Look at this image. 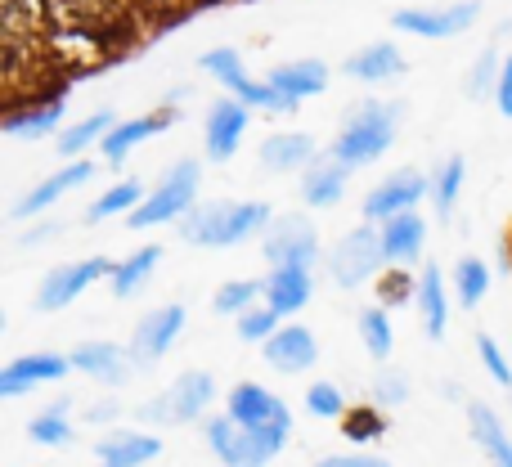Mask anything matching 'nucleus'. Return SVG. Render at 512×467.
<instances>
[{"label":"nucleus","mask_w":512,"mask_h":467,"mask_svg":"<svg viewBox=\"0 0 512 467\" xmlns=\"http://www.w3.org/2000/svg\"><path fill=\"white\" fill-rule=\"evenodd\" d=\"M270 221V203H203L176 225L180 238L194 247H239L252 234L270 230Z\"/></svg>","instance_id":"1"},{"label":"nucleus","mask_w":512,"mask_h":467,"mask_svg":"<svg viewBox=\"0 0 512 467\" xmlns=\"http://www.w3.org/2000/svg\"><path fill=\"white\" fill-rule=\"evenodd\" d=\"M400 113H405L400 104H382V99H369V104H360L351 117H346L342 131H337L333 158L346 162L351 171H355V167H369V162H378L382 153L391 149V140H396Z\"/></svg>","instance_id":"2"},{"label":"nucleus","mask_w":512,"mask_h":467,"mask_svg":"<svg viewBox=\"0 0 512 467\" xmlns=\"http://www.w3.org/2000/svg\"><path fill=\"white\" fill-rule=\"evenodd\" d=\"M292 436L288 423H265V427H239L230 414L207 418L203 441L212 445V454L225 467H270L274 454L283 450V441Z\"/></svg>","instance_id":"3"},{"label":"nucleus","mask_w":512,"mask_h":467,"mask_svg":"<svg viewBox=\"0 0 512 467\" xmlns=\"http://www.w3.org/2000/svg\"><path fill=\"white\" fill-rule=\"evenodd\" d=\"M198 180H203V167H198L194 158H180L176 167H171L167 176L149 189V198H144V203L126 216V225H131V230H153V225L185 221V216L198 207L194 203V198H198Z\"/></svg>","instance_id":"4"},{"label":"nucleus","mask_w":512,"mask_h":467,"mask_svg":"<svg viewBox=\"0 0 512 467\" xmlns=\"http://www.w3.org/2000/svg\"><path fill=\"white\" fill-rule=\"evenodd\" d=\"M212 400H216V378L207 369H189V373H180L162 396H153L149 405H140V418L144 423H158V427L198 423Z\"/></svg>","instance_id":"5"},{"label":"nucleus","mask_w":512,"mask_h":467,"mask_svg":"<svg viewBox=\"0 0 512 467\" xmlns=\"http://www.w3.org/2000/svg\"><path fill=\"white\" fill-rule=\"evenodd\" d=\"M382 265H391V261H387V247H382V230H373V225L346 230L333 243V252H328V274H333V283L346 292L369 283Z\"/></svg>","instance_id":"6"},{"label":"nucleus","mask_w":512,"mask_h":467,"mask_svg":"<svg viewBox=\"0 0 512 467\" xmlns=\"http://www.w3.org/2000/svg\"><path fill=\"white\" fill-rule=\"evenodd\" d=\"M198 63H203V72H212V77L221 81V86L230 90L234 99H243L248 108H265V113H292V108H297V104H288V99H283L279 90L270 86V81H252L248 72H243L239 50H230V45H216V50H207Z\"/></svg>","instance_id":"7"},{"label":"nucleus","mask_w":512,"mask_h":467,"mask_svg":"<svg viewBox=\"0 0 512 467\" xmlns=\"http://www.w3.org/2000/svg\"><path fill=\"white\" fill-rule=\"evenodd\" d=\"M113 270H117V261H108V256H86V261L54 265V270L41 279V288H36V310H41V315L68 310L90 283L113 279Z\"/></svg>","instance_id":"8"},{"label":"nucleus","mask_w":512,"mask_h":467,"mask_svg":"<svg viewBox=\"0 0 512 467\" xmlns=\"http://www.w3.org/2000/svg\"><path fill=\"white\" fill-rule=\"evenodd\" d=\"M261 252H265V261H270V270H288V265L310 270V265L319 261V230L297 212L279 216V221H270V230H265Z\"/></svg>","instance_id":"9"},{"label":"nucleus","mask_w":512,"mask_h":467,"mask_svg":"<svg viewBox=\"0 0 512 467\" xmlns=\"http://www.w3.org/2000/svg\"><path fill=\"white\" fill-rule=\"evenodd\" d=\"M481 18V0H454V5H423V9H400L391 14V27L423 41H445V36L468 32Z\"/></svg>","instance_id":"10"},{"label":"nucleus","mask_w":512,"mask_h":467,"mask_svg":"<svg viewBox=\"0 0 512 467\" xmlns=\"http://www.w3.org/2000/svg\"><path fill=\"white\" fill-rule=\"evenodd\" d=\"M72 369L68 355H54V351H36V355H18L0 369V396L18 400L36 387H50V382H63Z\"/></svg>","instance_id":"11"},{"label":"nucleus","mask_w":512,"mask_h":467,"mask_svg":"<svg viewBox=\"0 0 512 467\" xmlns=\"http://www.w3.org/2000/svg\"><path fill=\"white\" fill-rule=\"evenodd\" d=\"M185 333V306H158L135 324L131 346L126 351L135 355V364H158L162 355L176 346V337Z\"/></svg>","instance_id":"12"},{"label":"nucleus","mask_w":512,"mask_h":467,"mask_svg":"<svg viewBox=\"0 0 512 467\" xmlns=\"http://www.w3.org/2000/svg\"><path fill=\"white\" fill-rule=\"evenodd\" d=\"M432 189V180L427 176H418L414 167H405V171H396V176H387L378 189H369V198H364V216L369 221H391V216H400V212H414L418 203H423V194Z\"/></svg>","instance_id":"13"},{"label":"nucleus","mask_w":512,"mask_h":467,"mask_svg":"<svg viewBox=\"0 0 512 467\" xmlns=\"http://www.w3.org/2000/svg\"><path fill=\"white\" fill-rule=\"evenodd\" d=\"M265 364H270L274 373H288V378H297V373L315 369L319 360V342L315 333H310L306 324H279V333L270 337V342L261 346Z\"/></svg>","instance_id":"14"},{"label":"nucleus","mask_w":512,"mask_h":467,"mask_svg":"<svg viewBox=\"0 0 512 467\" xmlns=\"http://www.w3.org/2000/svg\"><path fill=\"white\" fill-rule=\"evenodd\" d=\"M248 104L243 99H221V104L207 113V126H203V144H207V158L212 162H230L239 153L243 135H248Z\"/></svg>","instance_id":"15"},{"label":"nucleus","mask_w":512,"mask_h":467,"mask_svg":"<svg viewBox=\"0 0 512 467\" xmlns=\"http://www.w3.org/2000/svg\"><path fill=\"white\" fill-rule=\"evenodd\" d=\"M95 176V167H90L86 158H77V162H68L63 171H54V176H45L36 189H27L23 198L14 203V221H32V216H41V212H50L59 198H68L72 189H81L86 180Z\"/></svg>","instance_id":"16"},{"label":"nucleus","mask_w":512,"mask_h":467,"mask_svg":"<svg viewBox=\"0 0 512 467\" xmlns=\"http://www.w3.org/2000/svg\"><path fill=\"white\" fill-rule=\"evenodd\" d=\"M225 414L239 427H265V423H288L292 427V409L283 405L274 391H265L261 382H239L225 400Z\"/></svg>","instance_id":"17"},{"label":"nucleus","mask_w":512,"mask_h":467,"mask_svg":"<svg viewBox=\"0 0 512 467\" xmlns=\"http://www.w3.org/2000/svg\"><path fill=\"white\" fill-rule=\"evenodd\" d=\"M68 360H72V369L95 378L99 387H122L135 369V355L122 351V346H113V342H81Z\"/></svg>","instance_id":"18"},{"label":"nucleus","mask_w":512,"mask_h":467,"mask_svg":"<svg viewBox=\"0 0 512 467\" xmlns=\"http://www.w3.org/2000/svg\"><path fill=\"white\" fill-rule=\"evenodd\" d=\"M162 454V441L149 432H108L95 441V459L104 467H144Z\"/></svg>","instance_id":"19"},{"label":"nucleus","mask_w":512,"mask_h":467,"mask_svg":"<svg viewBox=\"0 0 512 467\" xmlns=\"http://www.w3.org/2000/svg\"><path fill=\"white\" fill-rule=\"evenodd\" d=\"M346 180H351V167H346V162H337L333 153H328V158H315L306 171H301V198H306V207H333V203H342Z\"/></svg>","instance_id":"20"},{"label":"nucleus","mask_w":512,"mask_h":467,"mask_svg":"<svg viewBox=\"0 0 512 467\" xmlns=\"http://www.w3.org/2000/svg\"><path fill=\"white\" fill-rule=\"evenodd\" d=\"M171 122H176V113H171V108H158V113L131 117V122H117L113 131L104 135V144H99V153H104L108 162H122L126 153L135 149V144H144V140H153V135H162Z\"/></svg>","instance_id":"21"},{"label":"nucleus","mask_w":512,"mask_h":467,"mask_svg":"<svg viewBox=\"0 0 512 467\" xmlns=\"http://www.w3.org/2000/svg\"><path fill=\"white\" fill-rule=\"evenodd\" d=\"M265 81H270V86L279 90L288 104H301V99L324 95V90H328V63H319V59H292V63H283V68H274Z\"/></svg>","instance_id":"22"},{"label":"nucleus","mask_w":512,"mask_h":467,"mask_svg":"<svg viewBox=\"0 0 512 467\" xmlns=\"http://www.w3.org/2000/svg\"><path fill=\"white\" fill-rule=\"evenodd\" d=\"M382 230V247H387V261L391 265H409L423 256V243H427V221L418 212H400L391 221L378 225Z\"/></svg>","instance_id":"23"},{"label":"nucleus","mask_w":512,"mask_h":467,"mask_svg":"<svg viewBox=\"0 0 512 467\" xmlns=\"http://www.w3.org/2000/svg\"><path fill=\"white\" fill-rule=\"evenodd\" d=\"M319 158V149H315V140H310L306 131H279V135H270V140L261 144V167L265 171H306L310 162Z\"/></svg>","instance_id":"24"},{"label":"nucleus","mask_w":512,"mask_h":467,"mask_svg":"<svg viewBox=\"0 0 512 467\" xmlns=\"http://www.w3.org/2000/svg\"><path fill=\"white\" fill-rule=\"evenodd\" d=\"M468 427H472V441L490 454L495 467H512V436L504 427V418L486 405V400H472L468 405Z\"/></svg>","instance_id":"25"},{"label":"nucleus","mask_w":512,"mask_h":467,"mask_svg":"<svg viewBox=\"0 0 512 467\" xmlns=\"http://www.w3.org/2000/svg\"><path fill=\"white\" fill-rule=\"evenodd\" d=\"M400 72H405V54H400L391 41H373V45H364V50H355L351 59H346V77L369 81V86L400 77Z\"/></svg>","instance_id":"26"},{"label":"nucleus","mask_w":512,"mask_h":467,"mask_svg":"<svg viewBox=\"0 0 512 467\" xmlns=\"http://www.w3.org/2000/svg\"><path fill=\"white\" fill-rule=\"evenodd\" d=\"M310 292H315L310 270H297V265L270 270V279H265V306H270L274 315H297V310L310 301Z\"/></svg>","instance_id":"27"},{"label":"nucleus","mask_w":512,"mask_h":467,"mask_svg":"<svg viewBox=\"0 0 512 467\" xmlns=\"http://www.w3.org/2000/svg\"><path fill=\"white\" fill-rule=\"evenodd\" d=\"M418 310H423V328L432 342L445 337V324H450V292H445V274L436 265H427L423 279H418Z\"/></svg>","instance_id":"28"},{"label":"nucleus","mask_w":512,"mask_h":467,"mask_svg":"<svg viewBox=\"0 0 512 467\" xmlns=\"http://www.w3.org/2000/svg\"><path fill=\"white\" fill-rule=\"evenodd\" d=\"M113 126H117V117L108 113V108H104V113H90V117H81V122H72L68 131L59 135V144H54V153H59L63 162H77L81 153L90 149V144H104V135L113 131Z\"/></svg>","instance_id":"29"},{"label":"nucleus","mask_w":512,"mask_h":467,"mask_svg":"<svg viewBox=\"0 0 512 467\" xmlns=\"http://www.w3.org/2000/svg\"><path fill=\"white\" fill-rule=\"evenodd\" d=\"M158 261H162V247L158 243H144L140 252H131L126 261H117V270H113V297H135V292L149 283V274L158 270Z\"/></svg>","instance_id":"30"},{"label":"nucleus","mask_w":512,"mask_h":467,"mask_svg":"<svg viewBox=\"0 0 512 467\" xmlns=\"http://www.w3.org/2000/svg\"><path fill=\"white\" fill-rule=\"evenodd\" d=\"M144 198H149V194L140 189V180H122V185L104 189V194L86 207V225H99V221H108V216H131Z\"/></svg>","instance_id":"31"},{"label":"nucleus","mask_w":512,"mask_h":467,"mask_svg":"<svg viewBox=\"0 0 512 467\" xmlns=\"http://www.w3.org/2000/svg\"><path fill=\"white\" fill-rule=\"evenodd\" d=\"M490 292V270L481 256H459V265H454V297H459L463 310H477L481 301H486Z\"/></svg>","instance_id":"32"},{"label":"nucleus","mask_w":512,"mask_h":467,"mask_svg":"<svg viewBox=\"0 0 512 467\" xmlns=\"http://www.w3.org/2000/svg\"><path fill=\"white\" fill-rule=\"evenodd\" d=\"M463 180H468V158H463V153L445 158V162H441V171L432 176V203H436V216H441V221L454 212V203H459Z\"/></svg>","instance_id":"33"},{"label":"nucleus","mask_w":512,"mask_h":467,"mask_svg":"<svg viewBox=\"0 0 512 467\" xmlns=\"http://www.w3.org/2000/svg\"><path fill=\"white\" fill-rule=\"evenodd\" d=\"M27 436H32L36 445H45V450H63V445H72V423H68V400H59V405H50L45 414H36L32 423H27Z\"/></svg>","instance_id":"34"},{"label":"nucleus","mask_w":512,"mask_h":467,"mask_svg":"<svg viewBox=\"0 0 512 467\" xmlns=\"http://www.w3.org/2000/svg\"><path fill=\"white\" fill-rule=\"evenodd\" d=\"M59 122H63V99H50V104H41V108L5 117V135H14V140H36V135H50Z\"/></svg>","instance_id":"35"},{"label":"nucleus","mask_w":512,"mask_h":467,"mask_svg":"<svg viewBox=\"0 0 512 467\" xmlns=\"http://www.w3.org/2000/svg\"><path fill=\"white\" fill-rule=\"evenodd\" d=\"M360 342H364V351H369L373 360H387L391 355V346H396V328H391V319H387V310L382 306L360 310Z\"/></svg>","instance_id":"36"},{"label":"nucleus","mask_w":512,"mask_h":467,"mask_svg":"<svg viewBox=\"0 0 512 467\" xmlns=\"http://www.w3.org/2000/svg\"><path fill=\"white\" fill-rule=\"evenodd\" d=\"M256 297H265V279H230L225 288H216L212 306H216V315H234V319H239L243 310L256 306Z\"/></svg>","instance_id":"37"},{"label":"nucleus","mask_w":512,"mask_h":467,"mask_svg":"<svg viewBox=\"0 0 512 467\" xmlns=\"http://www.w3.org/2000/svg\"><path fill=\"white\" fill-rule=\"evenodd\" d=\"M279 319L283 315H274L270 306H252V310H243L239 319H234V333H239V342H270L274 333H279Z\"/></svg>","instance_id":"38"},{"label":"nucleus","mask_w":512,"mask_h":467,"mask_svg":"<svg viewBox=\"0 0 512 467\" xmlns=\"http://www.w3.org/2000/svg\"><path fill=\"white\" fill-rule=\"evenodd\" d=\"M342 436L346 441L369 445V441H382V436H387V423H382V414H373V409H346Z\"/></svg>","instance_id":"39"},{"label":"nucleus","mask_w":512,"mask_h":467,"mask_svg":"<svg viewBox=\"0 0 512 467\" xmlns=\"http://www.w3.org/2000/svg\"><path fill=\"white\" fill-rule=\"evenodd\" d=\"M306 414L315 418H346V400L333 382H310L306 387Z\"/></svg>","instance_id":"40"},{"label":"nucleus","mask_w":512,"mask_h":467,"mask_svg":"<svg viewBox=\"0 0 512 467\" xmlns=\"http://www.w3.org/2000/svg\"><path fill=\"white\" fill-rule=\"evenodd\" d=\"M477 355H481L486 373L499 382V387H512V364L504 360V351H499V342L490 333H477Z\"/></svg>","instance_id":"41"},{"label":"nucleus","mask_w":512,"mask_h":467,"mask_svg":"<svg viewBox=\"0 0 512 467\" xmlns=\"http://www.w3.org/2000/svg\"><path fill=\"white\" fill-rule=\"evenodd\" d=\"M59 5V14L68 18L72 27H86L90 18H104L108 9H113V0H54Z\"/></svg>","instance_id":"42"},{"label":"nucleus","mask_w":512,"mask_h":467,"mask_svg":"<svg viewBox=\"0 0 512 467\" xmlns=\"http://www.w3.org/2000/svg\"><path fill=\"white\" fill-rule=\"evenodd\" d=\"M378 297H382V306H400V301L418 297V288L409 283V274L396 265L391 274H382V279H378Z\"/></svg>","instance_id":"43"},{"label":"nucleus","mask_w":512,"mask_h":467,"mask_svg":"<svg viewBox=\"0 0 512 467\" xmlns=\"http://www.w3.org/2000/svg\"><path fill=\"white\" fill-rule=\"evenodd\" d=\"M373 400H378V405H405L409 378L405 373H378V382H373Z\"/></svg>","instance_id":"44"},{"label":"nucleus","mask_w":512,"mask_h":467,"mask_svg":"<svg viewBox=\"0 0 512 467\" xmlns=\"http://www.w3.org/2000/svg\"><path fill=\"white\" fill-rule=\"evenodd\" d=\"M499 68H504V63L495 59V50H486V54H481L477 72H472V81H468V95H472V99H481V95H486V90L499 81Z\"/></svg>","instance_id":"45"},{"label":"nucleus","mask_w":512,"mask_h":467,"mask_svg":"<svg viewBox=\"0 0 512 467\" xmlns=\"http://www.w3.org/2000/svg\"><path fill=\"white\" fill-rule=\"evenodd\" d=\"M495 104L499 113L512 117V54L504 59V68H499V81H495Z\"/></svg>","instance_id":"46"},{"label":"nucleus","mask_w":512,"mask_h":467,"mask_svg":"<svg viewBox=\"0 0 512 467\" xmlns=\"http://www.w3.org/2000/svg\"><path fill=\"white\" fill-rule=\"evenodd\" d=\"M315 467H391V463L373 459V454H333V459H319Z\"/></svg>","instance_id":"47"},{"label":"nucleus","mask_w":512,"mask_h":467,"mask_svg":"<svg viewBox=\"0 0 512 467\" xmlns=\"http://www.w3.org/2000/svg\"><path fill=\"white\" fill-rule=\"evenodd\" d=\"M90 423H113L117 418V400H99V405H90Z\"/></svg>","instance_id":"48"},{"label":"nucleus","mask_w":512,"mask_h":467,"mask_svg":"<svg viewBox=\"0 0 512 467\" xmlns=\"http://www.w3.org/2000/svg\"><path fill=\"white\" fill-rule=\"evenodd\" d=\"M99 467H104V463H99Z\"/></svg>","instance_id":"49"}]
</instances>
